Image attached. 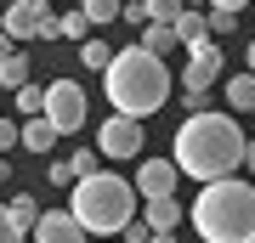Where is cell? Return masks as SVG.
Returning a JSON list of instances; mask_svg holds the SVG:
<instances>
[{"mask_svg": "<svg viewBox=\"0 0 255 243\" xmlns=\"http://www.w3.org/2000/svg\"><path fill=\"white\" fill-rule=\"evenodd\" d=\"M244 147H250L244 125L233 113L210 108V113H187L182 119V130L170 142V159H176V170L187 181H221V175H233L244 164Z\"/></svg>", "mask_w": 255, "mask_h": 243, "instance_id": "obj_1", "label": "cell"}, {"mask_svg": "<svg viewBox=\"0 0 255 243\" xmlns=\"http://www.w3.org/2000/svg\"><path fill=\"white\" fill-rule=\"evenodd\" d=\"M102 90H108V113L153 119L164 102L176 96V80H170V68H164V57L142 51V45H125V51L102 68Z\"/></svg>", "mask_w": 255, "mask_h": 243, "instance_id": "obj_2", "label": "cell"}, {"mask_svg": "<svg viewBox=\"0 0 255 243\" xmlns=\"http://www.w3.org/2000/svg\"><path fill=\"white\" fill-rule=\"evenodd\" d=\"M187 226L204 243H255V181H204L199 198L187 204Z\"/></svg>", "mask_w": 255, "mask_h": 243, "instance_id": "obj_3", "label": "cell"}, {"mask_svg": "<svg viewBox=\"0 0 255 243\" xmlns=\"http://www.w3.org/2000/svg\"><path fill=\"white\" fill-rule=\"evenodd\" d=\"M68 209L85 226V238H119L136 221V181H125L114 170H97V175L68 187Z\"/></svg>", "mask_w": 255, "mask_h": 243, "instance_id": "obj_4", "label": "cell"}, {"mask_svg": "<svg viewBox=\"0 0 255 243\" xmlns=\"http://www.w3.org/2000/svg\"><path fill=\"white\" fill-rule=\"evenodd\" d=\"M46 119L57 125V136H74L85 125V85L80 80H51L46 85Z\"/></svg>", "mask_w": 255, "mask_h": 243, "instance_id": "obj_5", "label": "cell"}, {"mask_svg": "<svg viewBox=\"0 0 255 243\" xmlns=\"http://www.w3.org/2000/svg\"><path fill=\"white\" fill-rule=\"evenodd\" d=\"M97 153L108 159V164H119V159H136L142 153V119H125V113H108L97 125Z\"/></svg>", "mask_w": 255, "mask_h": 243, "instance_id": "obj_6", "label": "cell"}, {"mask_svg": "<svg viewBox=\"0 0 255 243\" xmlns=\"http://www.w3.org/2000/svg\"><path fill=\"white\" fill-rule=\"evenodd\" d=\"M136 181V198L153 204V198H176V181H182V170H176V159H142V170L130 175Z\"/></svg>", "mask_w": 255, "mask_h": 243, "instance_id": "obj_7", "label": "cell"}, {"mask_svg": "<svg viewBox=\"0 0 255 243\" xmlns=\"http://www.w3.org/2000/svg\"><path fill=\"white\" fill-rule=\"evenodd\" d=\"M46 0H11L6 11H0V34H11V40H40V23H46Z\"/></svg>", "mask_w": 255, "mask_h": 243, "instance_id": "obj_8", "label": "cell"}, {"mask_svg": "<svg viewBox=\"0 0 255 243\" xmlns=\"http://www.w3.org/2000/svg\"><path fill=\"white\" fill-rule=\"evenodd\" d=\"M227 63H221V45H204V51H187V68H182V90H216Z\"/></svg>", "mask_w": 255, "mask_h": 243, "instance_id": "obj_9", "label": "cell"}, {"mask_svg": "<svg viewBox=\"0 0 255 243\" xmlns=\"http://www.w3.org/2000/svg\"><path fill=\"white\" fill-rule=\"evenodd\" d=\"M34 243H85V226L74 221V209H40Z\"/></svg>", "mask_w": 255, "mask_h": 243, "instance_id": "obj_10", "label": "cell"}, {"mask_svg": "<svg viewBox=\"0 0 255 243\" xmlns=\"http://www.w3.org/2000/svg\"><path fill=\"white\" fill-rule=\"evenodd\" d=\"M170 28H176V40H182L187 51H204V45H216V34H210V17H204L199 6H187L182 17L170 23Z\"/></svg>", "mask_w": 255, "mask_h": 243, "instance_id": "obj_11", "label": "cell"}, {"mask_svg": "<svg viewBox=\"0 0 255 243\" xmlns=\"http://www.w3.org/2000/svg\"><path fill=\"white\" fill-rule=\"evenodd\" d=\"M221 102H227L233 113H255V74H227V80H221Z\"/></svg>", "mask_w": 255, "mask_h": 243, "instance_id": "obj_12", "label": "cell"}, {"mask_svg": "<svg viewBox=\"0 0 255 243\" xmlns=\"http://www.w3.org/2000/svg\"><path fill=\"white\" fill-rule=\"evenodd\" d=\"M142 221H147V232H176V226L187 221V209L176 204V198H153V204L142 209Z\"/></svg>", "mask_w": 255, "mask_h": 243, "instance_id": "obj_13", "label": "cell"}, {"mask_svg": "<svg viewBox=\"0 0 255 243\" xmlns=\"http://www.w3.org/2000/svg\"><path fill=\"white\" fill-rule=\"evenodd\" d=\"M51 147H57V125L51 119H23V153L51 159Z\"/></svg>", "mask_w": 255, "mask_h": 243, "instance_id": "obj_14", "label": "cell"}, {"mask_svg": "<svg viewBox=\"0 0 255 243\" xmlns=\"http://www.w3.org/2000/svg\"><path fill=\"white\" fill-rule=\"evenodd\" d=\"M28 74H34V63H28V51H11L6 63H0V90H23Z\"/></svg>", "mask_w": 255, "mask_h": 243, "instance_id": "obj_15", "label": "cell"}, {"mask_svg": "<svg viewBox=\"0 0 255 243\" xmlns=\"http://www.w3.org/2000/svg\"><path fill=\"white\" fill-rule=\"evenodd\" d=\"M136 45H142V51H153V57H164V51H176L182 40H176V28H170V23H147Z\"/></svg>", "mask_w": 255, "mask_h": 243, "instance_id": "obj_16", "label": "cell"}, {"mask_svg": "<svg viewBox=\"0 0 255 243\" xmlns=\"http://www.w3.org/2000/svg\"><path fill=\"white\" fill-rule=\"evenodd\" d=\"M80 11L91 17V28H114L119 11H125V0H80Z\"/></svg>", "mask_w": 255, "mask_h": 243, "instance_id": "obj_17", "label": "cell"}, {"mask_svg": "<svg viewBox=\"0 0 255 243\" xmlns=\"http://www.w3.org/2000/svg\"><path fill=\"white\" fill-rule=\"evenodd\" d=\"M11 96H17V113H23V119H46V85L28 80L23 90H11Z\"/></svg>", "mask_w": 255, "mask_h": 243, "instance_id": "obj_18", "label": "cell"}, {"mask_svg": "<svg viewBox=\"0 0 255 243\" xmlns=\"http://www.w3.org/2000/svg\"><path fill=\"white\" fill-rule=\"evenodd\" d=\"M114 57H119V51H114V45H108V40H97V34H91V40H85V45H80V63H85V68H91V74H102V68H108V63H114Z\"/></svg>", "mask_w": 255, "mask_h": 243, "instance_id": "obj_19", "label": "cell"}, {"mask_svg": "<svg viewBox=\"0 0 255 243\" xmlns=\"http://www.w3.org/2000/svg\"><path fill=\"white\" fill-rule=\"evenodd\" d=\"M63 40H74V45L91 40V17H85L80 6H63Z\"/></svg>", "mask_w": 255, "mask_h": 243, "instance_id": "obj_20", "label": "cell"}, {"mask_svg": "<svg viewBox=\"0 0 255 243\" xmlns=\"http://www.w3.org/2000/svg\"><path fill=\"white\" fill-rule=\"evenodd\" d=\"M68 170H74V181L97 175V170H102V153H97V147H80V153H68Z\"/></svg>", "mask_w": 255, "mask_h": 243, "instance_id": "obj_21", "label": "cell"}, {"mask_svg": "<svg viewBox=\"0 0 255 243\" xmlns=\"http://www.w3.org/2000/svg\"><path fill=\"white\" fill-rule=\"evenodd\" d=\"M6 209H11V221H17V226H23V232H34V221H40V204H34V198H28V192H17V198H11Z\"/></svg>", "mask_w": 255, "mask_h": 243, "instance_id": "obj_22", "label": "cell"}, {"mask_svg": "<svg viewBox=\"0 0 255 243\" xmlns=\"http://www.w3.org/2000/svg\"><path fill=\"white\" fill-rule=\"evenodd\" d=\"M187 6H193V0H147V17H153V23H176Z\"/></svg>", "mask_w": 255, "mask_h": 243, "instance_id": "obj_23", "label": "cell"}, {"mask_svg": "<svg viewBox=\"0 0 255 243\" xmlns=\"http://www.w3.org/2000/svg\"><path fill=\"white\" fill-rule=\"evenodd\" d=\"M11 147H23V125H17V119H6V113H0V159H6Z\"/></svg>", "mask_w": 255, "mask_h": 243, "instance_id": "obj_24", "label": "cell"}, {"mask_svg": "<svg viewBox=\"0 0 255 243\" xmlns=\"http://www.w3.org/2000/svg\"><path fill=\"white\" fill-rule=\"evenodd\" d=\"M176 96H182V108H187V113H210L216 90H176Z\"/></svg>", "mask_w": 255, "mask_h": 243, "instance_id": "obj_25", "label": "cell"}, {"mask_svg": "<svg viewBox=\"0 0 255 243\" xmlns=\"http://www.w3.org/2000/svg\"><path fill=\"white\" fill-rule=\"evenodd\" d=\"M23 238H28V232H23L17 221H11V209L0 204V243H23Z\"/></svg>", "mask_w": 255, "mask_h": 243, "instance_id": "obj_26", "label": "cell"}, {"mask_svg": "<svg viewBox=\"0 0 255 243\" xmlns=\"http://www.w3.org/2000/svg\"><path fill=\"white\" fill-rule=\"evenodd\" d=\"M46 181H51V187H74V170H68V159H51V164H46Z\"/></svg>", "mask_w": 255, "mask_h": 243, "instance_id": "obj_27", "label": "cell"}, {"mask_svg": "<svg viewBox=\"0 0 255 243\" xmlns=\"http://www.w3.org/2000/svg\"><path fill=\"white\" fill-rule=\"evenodd\" d=\"M210 17V34H238V17L233 11H204Z\"/></svg>", "mask_w": 255, "mask_h": 243, "instance_id": "obj_28", "label": "cell"}, {"mask_svg": "<svg viewBox=\"0 0 255 243\" xmlns=\"http://www.w3.org/2000/svg\"><path fill=\"white\" fill-rule=\"evenodd\" d=\"M125 23H136V28H147L153 17H147V0H125V11H119Z\"/></svg>", "mask_w": 255, "mask_h": 243, "instance_id": "obj_29", "label": "cell"}, {"mask_svg": "<svg viewBox=\"0 0 255 243\" xmlns=\"http://www.w3.org/2000/svg\"><path fill=\"white\" fill-rule=\"evenodd\" d=\"M40 40H63V11H46V23H40Z\"/></svg>", "mask_w": 255, "mask_h": 243, "instance_id": "obj_30", "label": "cell"}, {"mask_svg": "<svg viewBox=\"0 0 255 243\" xmlns=\"http://www.w3.org/2000/svg\"><path fill=\"white\" fill-rule=\"evenodd\" d=\"M119 238H125V243H147L153 232H147V221H130V226H125V232H119Z\"/></svg>", "mask_w": 255, "mask_h": 243, "instance_id": "obj_31", "label": "cell"}, {"mask_svg": "<svg viewBox=\"0 0 255 243\" xmlns=\"http://www.w3.org/2000/svg\"><path fill=\"white\" fill-rule=\"evenodd\" d=\"M204 6H210V11H233V17H238V11L255 6V0H204Z\"/></svg>", "mask_w": 255, "mask_h": 243, "instance_id": "obj_32", "label": "cell"}, {"mask_svg": "<svg viewBox=\"0 0 255 243\" xmlns=\"http://www.w3.org/2000/svg\"><path fill=\"white\" fill-rule=\"evenodd\" d=\"M11 51H23V45H17V40H11V34H0V63H6V57H11Z\"/></svg>", "mask_w": 255, "mask_h": 243, "instance_id": "obj_33", "label": "cell"}, {"mask_svg": "<svg viewBox=\"0 0 255 243\" xmlns=\"http://www.w3.org/2000/svg\"><path fill=\"white\" fill-rule=\"evenodd\" d=\"M244 170L255 175V136H250V147H244Z\"/></svg>", "mask_w": 255, "mask_h": 243, "instance_id": "obj_34", "label": "cell"}, {"mask_svg": "<svg viewBox=\"0 0 255 243\" xmlns=\"http://www.w3.org/2000/svg\"><path fill=\"white\" fill-rule=\"evenodd\" d=\"M244 74H255V40L244 45Z\"/></svg>", "mask_w": 255, "mask_h": 243, "instance_id": "obj_35", "label": "cell"}, {"mask_svg": "<svg viewBox=\"0 0 255 243\" xmlns=\"http://www.w3.org/2000/svg\"><path fill=\"white\" fill-rule=\"evenodd\" d=\"M6 181H11V164H6V159H0V187H6Z\"/></svg>", "mask_w": 255, "mask_h": 243, "instance_id": "obj_36", "label": "cell"}, {"mask_svg": "<svg viewBox=\"0 0 255 243\" xmlns=\"http://www.w3.org/2000/svg\"><path fill=\"white\" fill-rule=\"evenodd\" d=\"M46 6H57V0H46ZM74 6H80V0H74Z\"/></svg>", "mask_w": 255, "mask_h": 243, "instance_id": "obj_37", "label": "cell"}, {"mask_svg": "<svg viewBox=\"0 0 255 243\" xmlns=\"http://www.w3.org/2000/svg\"><path fill=\"white\" fill-rule=\"evenodd\" d=\"M108 243H125V238H108Z\"/></svg>", "mask_w": 255, "mask_h": 243, "instance_id": "obj_38", "label": "cell"}]
</instances>
